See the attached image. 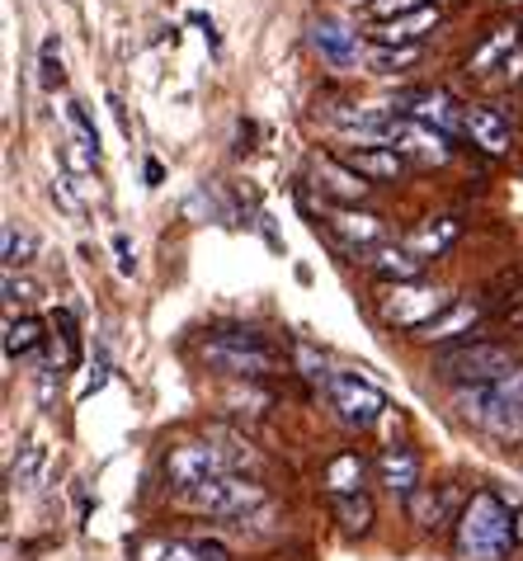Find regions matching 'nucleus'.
<instances>
[{
	"label": "nucleus",
	"mask_w": 523,
	"mask_h": 561,
	"mask_svg": "<svg viewBox=\"0 0 523 561\" xmlns=\"http://www.w3.org/2000/svg\"><path fill=\"white\" fill-rule=\"evenodd\" d=\"M500 321L510 325V331H519V325H523V298H514L510 307H504V311H500Z\"/></svg>",
	"instance_id": "38"
},
{
	"label": "nucleus",
	"mask_w": 523,
	"mask_h": 561,
	"mask_svg": "<svg viewBox=\"0 0 523 561\" xmlns=\"http://www.w3.org/2000/svg\"><path fill=\"white\" fill-rule=\"evenodd\" d=\"M326 397H330V411L340 415V425H349V430H373L382 420V411H387L382 387L359 378V373H330Z\"/></svg>",
	"instance_id": "6"
},
{
	"label": "nucleus",
	"mask_w": 523,
	"mask_h": 561,
	"mask_svg": "<svg viewBox=\"0 0 523 561\" xmlns=\"http://www.w3.org/2000/svg\"><path fill=\"white\" fill-rule=\"evenodd\" d=\"M330 514H335V524H340L345 534H368V528H373V519H377L373 495H368V491L330 495Z\"/></svg>",
	"instance_id": "24"
},
{
	"label": "nucleus",
	"mask_w": 523,
	"mask_h": 561,
	"mask_svg": "<svg viewBox=\"0 0 523 561\" xmlns=\"http://www.w3.org/2000/svg\"><path fill=\"white\" fill-rule=\"evenodd\" d=\"M165 180V170H161V161H147V184H161Z\"/></svg>",
	"instance_id": "40"
},
{
	"label": "nucleus",
	"mask_w": 523,
	"mask_h": 561,
	"mask_svg": "<svg viewBox=\"0 0 523 561\" xmlns=\"http://www.w3.org/2000/svg\"><path fill=\"white\" fill-rule=\"evenodd\" d=\"M28 251H34V241L20 237L14 227H5V270H14V264H24V260H28Z\"/></svg>",
	"instance_id": "35"
},
{
	"label": "nucleus",
	"mask_w": 523,
	"mask_h": 561,
	"mask_svg": "<svg viewBox=\"0 0 523 561\" xmlns=\"http://www.w3.org/2000/svg\"><path fill=\"white\" fill-rule=\"evenodd\" d=\"M377 481L387 486L392 495H410L420 491V458H415V448H406V444H387L377 454Z\"/></svg>",
	"instance_id": "17"
},
{
	"label": "nucleus",
	"mask_w": 523,
	"mask_h": 561,
	"mask_svg": "<svg viewBox=\"0 0 523 561\" xmlns=\"http://www.w3.org/2000/svg\"><path fill=\"white\" fill-rule=\"evenodd\" d=\"M43 467H48V448L43 444H24L20 458L10 462V486H34L43 477Z\"/></svg>",
	"instance_id": "28"
},
{
	"label": "nucleus",
	"mask_w": 523,
	"mask_h": 561,
	"mask_svg": "<svg viewBox=\"0 0 523 561\" xmlns=\"http://www.w3.org/2000/svg\"><path fill=\"white\" fill-rule=\"evenodd\" d=\"M519 368L514 350L504 340H463V345H449L434 358V373L453 387H486V382H500Z\"/></svg>",
	"instance_id": "3"
},
{
	"label": "nucleus",
	"mask_w": 523,
	"mask_h": 561,
	"mask_svg": "<svg viewBox=\"0 0 523 561\" xmlns=\"http://www.w3.org/2000/svg\"><path fill=\"white\" fill-rule=\"evenodd\" d=\"M363 477H368V462L359 448H340L330 462H326V491L330 495H353L363 491Z\"/></svg>",
	"instance_id": "23"
},
{
	"label": "nucleus",
	"mask_w": 523,
	"mask_h": 561,
	"mask_svg": "<svg viewBox=\"0 0 523 561\" xmlns=\"http://www.w3.org/2000/svg\"><path fill=\"white\" fill-rule=\"evenodd\" d=\"M410 519L425 528V534H439V528H449V524H457V514L467 510V501H463V491L453 486V481H439V486H420L410 495Z\"/></svg>",
	"instance_id": "9"
},
{
	"label": "nucleus",
	"mask_w": 523,
	"mask_h": 561,
	"mask_svg": "<svg viewBox=\"0 0 523 561\" xmlns=\"http://www.w3.org/2000/svg\"><path fill=\"white\" fill-rule=\"evenodd\" d=\"M457 298L439 284H425V278H410V284H387V293L377 298V317L392 325V331H420L434 317H443Z\"/></svg>",
	"instance_id": "4"
},
{
	"label": "nucleus",
	"mask_w": 523,
	"mask_h": 561,
	"mask_svg": "<svg viewBox=\"0 0 523 561\" xmlns=\"http://www.w3.org/2000/svg\"><path fill=\"white\" fill-rule=\"evenodd\" d=\"M439 20H443L439 5L420 14H402V20H382L373 24V38H377V48H420V38L434 34Z\"/></svg>",
	"instance_id": "18"
},
{
	"label": "nucleus",
	"mask_w": 523,
	"mask_h": 561,
	"mask_svg": "<svg viewBox=\"0 0 523 561\" xmlns=\"http://www.w3.org/2000/svg\"><path fill=\"white\" fill-rule=\"evenodd\" d=\"M387 147H396L420 165H449L453 161V137H443L439 128H429V123H415L410 114H392Z\"/></svg>",
	"instance_id": "8"
},
{
	"label": "nucleus",
	"mask_w": 523,
	"mask_h": 561,
	"mask_svg": "<svg viewBox=\"0 0 523 561\" xmlns=\"http://www.w3.org/2000/svg\"><path fill=\"white\" fill-rule=\"evenodd\" d=\"M326 222L330 231L340 237L349 251H373V245H382V217L377 213H363V208H353V204H330L326 208Z\"/></svg>",
	"instance_id": "12"
},
{
	"label": "nucleus",
	"mask_w": 523,
	"mask_h": 561,
	"mask_svg": "<svg viewBox=\"0 0 523 561\" xmlns=\"http://www.w3.org/2000/svg\"><path fill=\"white\" fill-rule=\"evenodd\" d=\"M189 510L198 514H212V519H245L251 510H259L269 501L265 486H259L255 477H241V472H226L218 481H208V486H198L189 495H179Z\"/></svg>",
	"instance_id": "5"
},
{
	"label": "nucleus",
	"mask_w": 523,
	"mask_h": 561,
	"mask_svg": "<svg viewBox=\"0 0 523 561\" xmlns=\"http://www.w3.org/2000/svg\"><path fill=\"white\" fill-rule=\"evenodd\" d=\"M514 519H519V542H523V510H519V514H514Z\"/></svg>",
	"instance_id": "41"
},
{
	"label": "nucleus",
	"mask_w": 523,
	"mask_h": 561,
	"mask_svg": "<svg viewBox=\"0 0 523 561\" xmlns=\"http://www.w3.org/2000/svg\"><path fill=\"white\" fill-rule=\"evenodd\" d=\"M114 255H118V270L132 274V260H128V237H114Z\"/></svg>",
	"instance_id": "39"
},
{
	"label": "nucleus",
	"mask_w": 523,
	"mask_h": 561,
	"mask_svg": "<svg viewBox=\"0 0 523 561\" xmlns=\"http://www.w3.org/2000/svg\"><path fill=\"white\" fill-rule=\"evenodd\" d=\"M198 354H204V364L212 373H222V378H269V373L283 368V350H274L259 331H218L208 335L204 345H198Z\"/></svg>",
	"instance_id": "2"
},
{
	"label": "nucleus",
	"mask_w": 523,
	"mask_h": 561,
	"mask_svg": "<svg viewBox=\"0 0 523 561\" xmlns=\"http://www.w3.org/2000/svg\"><path fill=\"white\" fill-rule=\"evenodd\" d=\"M34 293H38V288L28 284V278H14V270L5 274V298H10V302H34Z\"/></svg>",
	"instance_id": "37"
},
{
	"label": "nucleus",
	"mask_w": 523,
	"mask_h": 561,
	"mask_svg": "<svg viewBox=\"0 0 523 561\" xmlns=\"http://www.w3.org/2000/svg\"><path fill=\"white\" fill-rule=\"evenodd\" d=\"M292 358H298L302 378H312V382H321V387H326V378H330V373H326V358H321L312 345H302V340H298V345H292Z\"/></svg>",
	"instance_id": "34"
},
{
	"label": "nucleus",
	"mask_w": 523,
	"mask_h": 561,
	"mask_svg": "<svg viewBox=\"0 0 523 561\" xmlns=\"http://www.w3.org/2000/svg\"><path fill=\"white\" fill-rule=\"evenodd\" d=\"M514 298H523V264H504L500 274H490L486 278V288H481V302H486V311L490 307H510Z\"/></svg>",
	"instance_id": "26"
},
{
	"label": "nucleus",
	"mask_w": 523,
	"mask_h": 561,
	"mask_svg": "<svg viewBox=\"0 0 523 561\" xmlns=\"http://www.w3.org/2000/svg\"><path fill=\"white\" fill-rule=\"evenodd\" d=\"M312 175L321 180L316 190L326 194V198H335V204H359V198L373 190V184H368L359 170H349L340 156H316V161H312Z\"/></svg>",
	"instance_id": "16"
},
{
	"label": "nucleus",
	"mask_w": 523,
	"mask_h": 561,
	"mask_svg": "<svg viewBox=\"0 0 523 561\" xmlns=\"http://www.w3.org/2000/svg\"><path fill=\"white\" fill-rule=\"evenodd\" d=\"M410 61H420V48H377V53H373V71L392 76V71L410 67Z\"/></svg>",
	"instance_id": "33"
},
{
	"label": "nucleus",
	"mask_w": 523,
	"mask_h": 561,
	"mask_svg": "<svg viewBox=\"0 0 523 561\" xmlns=\"http://www.w3.org/2000/svg\"><path fill=\"white\" fill-rule=\"evenodd\" d=\"M67 123L75 128V142H81L90 156H100V133H95V123H90V114L81 104H67Z\"/></svg>",
	"instance_id": "32"
},
{
	"label": "nucleus",
	"mask_w": 523,
	"mask_h": 561,
	"mask_svg": "<svg viewBox=\"0 0 523 561\" xmlns=\"http://www.w3.org/2000/svg\"><path fill=\"white\" fill-rule=\"evenodd\" d=\"M335 128L345 137H353L359 147H387L392 114H382V108H340V114H335Z\"/></svg>",
	"instance_id": "19"
},
{
	"label": "nucleus",
	"mask_w": 523,
	"mask_h": 561,
	"mask_svg": "<svg viewBox=\"0 0 523 561\" xmlns=\"http://www.w3.org/2000/svg\"><path fill=\"white\" fill-rule=\"evenodd\" d=\"M53 198H57V204L67 208V213H81V208H85L81 194H75V184H71V175H57V180H53Z\"/></svg>",
	"instance_id": "36"
},
{
	"label": "nucleus",
	"mask_w": 523,
	"mask_h": 561,
	"mask_svg": "<svg viewBox=\"0 0 523 561\" xmlns=\"http://www.w3.org/2000/svg\"><path fill=\"white\" fill-rule=\"evenodd\" d=\"M467 137H472V147H481L486 156H510L514 151L510 118H504L496 104H467Z\"/></svg>",
	"instance_id": "14"
},
{
	"label": "nucleus",
	"mask_w": 523,
	"mask_h": 561,
	"mask_svg": "<svg viewBox=\"0 0 523 561\" xmlns=\"http://www.w3.org/2000/svg\"><path fill=\"white\" fill-rule=\"evenodd\" d=\"M457 237H463V222H457V217H429V222L415 227L402 245H406V251H415V255H420V260L429 264V260H439L443 251H449V245H453Z\"/></svg>",
	"instance_id": "20"
},
{
	"label": "nucleus",
	"mask_w": 523,
	"mask_h": 561,
	"mask_svg": "<svg viewBox=\"0 0 523 561\" xmlns=\"http://www.w3.org/2000/svg\"><path fill=\"white\" fill-rule=\"evenodd\" d=\"M486 317V302L481 298H457L443 317H434L429 325H420V331H410L420 345H449V340H457V335H467L472 340V331H476V321Z\"/></svg>",
	"instance_id": "13"
},
{
	"label": "nucleus",
	"mask_w": 523,
	"mask_h": 561,
	"mask_svg": "<svg viewBox=\"0 0 523 561\" xmlns=\"http://www.w3.org/2000/svg\"><path fill=\"white\" fill-rule=\"evenodd\" d=\"M43 340H48V335H43V321H38V317H20V321L5 325V354H10V358L34 354Z\"/></svg>",
	"instance_id": "27"
},
{
	"label": "nucleus",
	"mask_w": 523,
	"mask_h": 561,
	"mask_svg": "<svg viewBox=\"0 0 523 561\" xmlns=\"http://www.w3.org/2000/svg\"><path fill=\"white\" fill-rule=\"evenodd\" d=\"M226 472H232V467H226L222 448L212 439L208 444H175L171 458H165V481L175 486V495H189V491L208 486V481H218Z\"/></svg>",
	"instance_id": "7"
},
{
	"label": "nucleus",
	"mask_w": 523,
	"mask_h": 561,
	"mask_svg": "<svg viewBox=\"0 0 523 561\" xmlns=\"http://www.w3.org/2000/svg\"><path fill=\"white\" fill-rule=\"evenodd\" d=\"M368 270H373L382 284H410V278L425 274V260L406 251V245H373V251H368Z\"/></svg>",
	"instance_id": "21"
},
{
	"label": "nucleus",
	"mask_w": 523,
	"mask_h": 561,
	"mask_svg": "<svg viewBox=\"0 0 523 561\" xmlns=\"http://www.w3.org/2000/svg\"><path fill=\"white\" fill-rule=\"evenodd\" d=\"M38 81H43V90H61V85H67V71H61V57H57V38H48V43H43Z\"/></svg>",
	"instance_id": "30"
},
{
	"label": "nucleus",
	"mask_w": 523,
	"mask_h": 561,
	"mask_svg": "<svg viewBox=\"0 0 523 561\" xmlns=\"http://www.w3.org/2000/svg\"><path fill=\"white\" fill-rule=\"evenodd\" d=\"M519 542L514 510L496 491H472L467 510L453 524V552L457 561H504Z\"/></svg>",
	"instance_id": "1"
},
{
	"label": "nucleus",
	"mask_w": 523,
	"mask_h": 561,
	"mask_svg": "<svg viewBox=\"0 0 523 561\" xmlns=\"http://www.w3.org/2000/svg\"><path fill=\"white\" fill-rule=\"evenodd\" d=\"M340 161L349 170H359L368 184H387V180H402L406 175V156L396 151V147H359V142H349L340 151Z\"/></svg>",
	"instance_id": "15"
},
{
	"label": "nucleus",
	"mask_w": 523,
	"mask_h": 561,
	"mask_svg": "<svg viewBox=\"0 0 523 561\" xmlns=\"http://www.w3.org/2000/svg\"><path fill=\"white\" fill-rule=\"evenodd\" d=\"M402 114H410L415 123H429V128H439L443 137L467 133V104H457L449 90H420V95H410L402 104Z\"/></svg>",
	"instance_id": "10"
},
{
	"label": "nucleus",
	"mask_w": 523,
	"mask_h": 561,
	"mask_svg": "<svg viewBox=\"0 0 523 561\" xmlns=\"http://www.w3.org/2000/svg\"><path fill=\"white\" fill-rule=\"evenodd\" d=\"M132 561H208V557L194 548V538H147L137 542Z\"/></svg>",
	"instance_id": "25"
},
{
	"label": "nucleus",
	"mask_w": 523,
	"mask_h": 561,
	"mask_svg": "<svg viewBox=\"0 0 523 561\" xmlns=\"http://www.w3.org/2000/svg\"><path fill=\"white\" fill-rule=\"evenodd\" d=\"M312 48L326 67L349 71V67H359V57H363V38L340 20H316L312 24Z\"/></svg>",
	"instance_id": "11"
},
{
	"label": "nucleus",
	"mask_w": 523,
	"mask_h": 561,
	"mask_svg": "<svg viewBox=\"0 0 523 561\" xmlns=\"http://www.w3.org/2000/svg\"><path fill=\"white\" fill-rule=\"evenodd\" d=\"M523 48V28L519 24H510V28H496L481 48H476L472 57H467V71H476V76H486V71H504L510 67V57Z\"/></svg>",
	"instance_id": "22"
},
{
	"label": "nucleus",
	"mask_w": 523,
	"mask_h": 561,
	"mask_svg": "<svg viewBox=\"0 0 523 561\" xmlns=\"http://www.w3.org/2000/svg\"><path fill=\"white\" fill-rule=\"evenodd\" d=\"M500 392H504V411H510V439L523 434V364L510 373V378H500Z\"/></svg>",
	"instance_id": "29"
},
{
	"label": "nucleus",
	"mask_w": 523,
	"mask_h": 561,
	"mask_svg": "<svg viewBox=\"0 0 523 561\" xmlns=\"http://www.w3.org/2000/svg\"><path fill=\"white\" fill-rule=\"evenodd\" d=\"M439 0H373V20H402V14H420V10H434Z\"/></svg>",
	"instance_id": "31"
}]
</instances>
